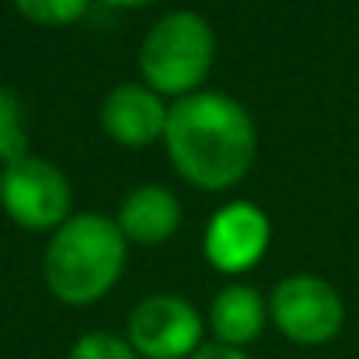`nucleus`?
Instances as JSON below:
<instances>
[{"mask_svg":"<svg viewBox=\"0 0 359 359\" xmlns=\"http://www.w3.org/2000/svg\"><path fill=\"white\" fill-rule=\"evenodd\" d=\"M18 14L35 21V25H49V28H63L74 25L88 14L91 0H14Z\"/></svg>","mask_w":359,"mask_h":359,"instance_id":"f8f14e48","label":"nucleus"},{"mask_svg":"<svg viewBox=\"0 0 359 359\" xmlns=\"http://www.w3.org/2000/svg\"><path fill=\"white\" fill-rule=\"evenodd\" d=\"M269 321V304L262 300L258 290L251 286H224L217 297H213V307H210V325H213V335L220 346H248L262 335Z\"/></svg>","mask_w":359,"mask_h":359,"instance_id":"9d476101","label":"nucleus"},{"mask_svg":"<svg viewBox=\"0 0 359 359\" xmlns=\"http://www.w3.org/2000/svg\"><path fill=\"white\" fill-rule=\"evenodd\" d=\"M182 224V206L171 189L164 185H140L126 196L119 210V231L126 241L136 244H161L175 238Z\"/></svg>","mask_w":359,"mask_h":359,"instance_id":"1a4fd4ad","label":"nucleus"},{"mask_svg":"<svg viewBox=\"0 0 359 359\" xmlns=\"http://www.w3.org/2000/svg\"><path fill=\"white\" fill-rule=\"evenodd\" d=\"M269 241H272L269 217L255 203H231L217 210V217L210 220L203 251L217 272L241 276L262 262V255L269 251Z\"/></svg>","mask_w":359,"mask_h":359,"instance_id":"0eeeda50","label":"nucleus"},{"mask_svg":"<svg viewBox=\"0 0 359 359\" xmlns=\"http://www.w3.org/2000/svg\"><path fill=\"white\" fill-rule=\"evenodd\" d=\"M199 342L203 318L182 297L157 293L129 314V346L143 359H192Z\"/></svg>","mask_w":359,"mask_h":359,"instance_id":"423d86ee","label":"nucleus"},{"mask_svg":"<svg viewBox=\"0 0 359 359\" xmlns=\"http://www.w3.org/2000/svg\"><path fill=\"white\" fill-rule=\"evenodd\" d=\"M272 325L297 346H325L342 332L346 304L339 290L321 276H290L279 279L269 297Z\"/></svg>","mask_w":359,"mask_h":359,"instance_id":"20e7f679","label":"nucleus"},{"mask_svg":"<svg viewBox=\"0 0 359 359\" xmlns=\"http://www.w3.org/2000/svg\"><path fill=\"white\" fill-rule=\"evenodd\" d=\"M109 7H143V4H154V0H105Z\"/></svg>","mask_w":359,"mask_h":359,"instance_id":"2eb2a0df","label":"nucleus"},{"mask_svg":"<svg viewBox=\"0 0 359 359\" xmlns=\"http://www.w3.org/2000/svg\"><path fill=\"white\" fill-rule=\"evenodd\" d=\"M164 147L178 175L206 192L238 185L255 161V122L220 91H196L168 109Z\"/></svg>","mask_w":359,"mask_h":359,"instance_id":"f257e3e1","label":"nucleus"},{"mask_svg":"<svg viewBox=\"0 0 359 359\" xmlns=\"http://www.w3.org/2000/svg\"><path fill=\"white\" fill-rule=\"evenodd\" d=\"M102 129L119 147H129V150L150 147V143L164 140L168 105L161 102L157 91H150L143 84H122L102 105Z\"/></svg>","mask_w":359,"mask_h":359,"instance_id":"6e6552de","label":"nucleus"},{"mask_svg":"<svg viewBox=\"0 0 359 359\" xmlns=\"http://www.w3.org/2000/svg\"><path fill=\"white\" fill-rule=\"evenodd\" d=\"M67 359H140V356H136V349L129 342H122L116 335L91 332V335H84V339L74 342V349H70Z\"/></svg>","mask_w":359,"mask_h":359,"instance_id":"ddd939ff","label":"nucleus"},{"mask_svg":"<svg viewBox=\"0 0 359 359\" xmlns=\"http://www.w3.org/2000/svg\"><path fill=\"white\" fill-rule=\"evenodd\" d=\"M217 56V39L206 18L175 11L161 18L140 46V74L150 91L185 98L206 81Z\"/></svg>","mask_w":359,"mask_h":359,"instance_id":"7ed1b4c3","label":"nucleus"},{"mask_svg":"<svg viewBox=\"0 0 359 359\" xmlns=\"http://www.w3.org/2000/svg\"><path fill=\"white\" fill-rule=\"evenodd\" d=\"M126 265V238L119 224L98 213L70 217L46 248V286L63 304L102 300Z\"/></svg>","mask_w":359,"mask_h":359,"instance_id":"f03ea898","label":"nucleus"},{"mask_svg":"<svg viewBox=\"0 0 359 359\" xmlns=\"http://www.w3.org/2000/svg\"><path fill=\"white\" fill-rule=\"evenodd\" d=\"M192 359H251L244 349H234V346H220V342H210V346H199V353Z\"/></svg>","mask_w":359,"mask_h":359,"instance_id":"4468645a","label":"nucleus"},{"mask_svg":"<svg viewBox=\"0 0 359 359\" xmlns=\"http://www.w3.org/2000/svg\"><path fill=\"white\" fill-rule=\"evenodd\" d=\"M70 203H74V192H70L67 175L42 157L28 154L7 164L0 175V206L25 231L63 227Z\"/></svg>","mask_w":359,"mask_h":359,"instance_id":"39448f33","label":"nucleus"},{"mask_svg":"<svg viewBox=\"0 0 359 359\" xmlns=\"http://www.w3.org/2000/svg\"><path fill=\"white\" fill-rule=\"evenodd\" d=\"M28 157V133H25V112H21V102L0 88V161L4 168Z\"/></svg>","mask_w":359,"mask_h":359,"instance_id":"9b49d317","label":"nucleus"}]
</instances>
